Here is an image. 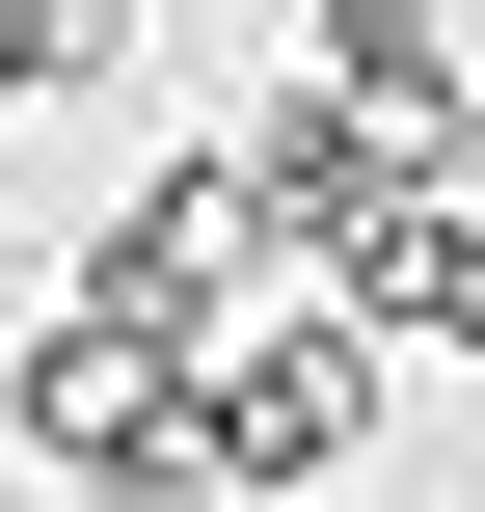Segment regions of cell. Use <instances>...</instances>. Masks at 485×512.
<instances>
[{"instance_id":"6da1fadb","label":"cell","mask_w":485,"mask_h":512,"mask_svg":"<svg viewBox=\"0 0 485 512\" xmlns=\"http://www.w3.org/2000/svg\"><path fill=\"white\" fill-rule=\"evenodd\" d=\"M27 432H54V459H81L108 512H189V486H216L189 378H162V351H108V324H54V351H27Z\"/></svg>"},{"instance_id":"7a4b0ae2","label":"cell","mask_w":485,"mask_h":512,"mask_svg":"<svg viewBox=\"0 0 485 512\" xmlns=\"http://www.w3.org/2000/svg\"><path fill=\"white\" fill-rule=\"evenodd\" d=\"M189 432H216V486H324V459L378 432V324H270V351L189 405Z\"/></svg>"},{"instance_id":"3957f363","label":"cell","mask_w":485,"mask_h":512,"mask_svg":"<svg viewBox=\"0 0 485 512\" xmlns=\"http://www.w3.org/2000/svg\"><path fill=\"white\" fill-rule=\"evenodd\" d=\"M378 297H405V324H459V351H485V189H459V216H405V270H378Z\"/></svg>"}]
</instances>
